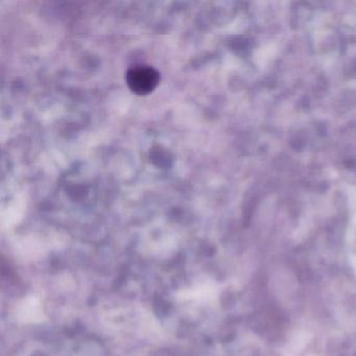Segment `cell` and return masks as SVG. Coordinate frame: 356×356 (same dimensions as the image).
<instances>
[{
    "instance_id": "1",
    "label": "cell",
    "mask_w": 356,
    "mask_h": 356,
    "mask_svg": "<svg viewBox=\"0 0 356 356\" xmlns=\"http://www.w3.org/2000/svg\"><path fill=\"white\" fill-rule=\"evenodd\" d=\"M126 82L133 93L143 97L157 88L160 83V74L152 66H135L127 72Z\"/></svg>"
}]
</instances>
